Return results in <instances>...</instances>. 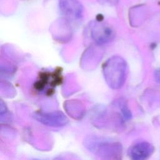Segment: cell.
I'll list each match as a JSON object with an SVG mask.
<instances>
[{
    "label": "cell",
    "instance_id": "4",
    "mask_svg": "<svg viewBox=\"0 0 160 160\" xmlns=\"http://www.w3.org/2000/svg\"><path fill=\"white\" fill-rule=\"evenodd\" d=\"M32 116L39 122L52 128L63 127L69 122L65 114L60 111H37L33 113Z\"/></svg>",
    "mask_w": 160,
    "mask_h": 160
},
{
    "label": "cell",
    "instance_id": "3",
    "mask_svg": "<svg viewBox=\"0 0 160 160\" xmlns=\"http://www.w3.org/2000/svg\"><path fill=\"white\" fill-rule=\"evenodd\" d=\"M91 39L97 45H104L113 40L115 36L114 29L109 24L101 21H92L88 28Z\"/></svg>",
    "mask_w": 160,
    "mask_h": 160
},
{
    "label": "cell",
    "instance_id": "7",
    "mask_svg": "<svg viewBox=\"0 0 160 160\" xmlns=\"http://www.w3.org/2000/svg\"><path fill=\"white\" fill-rule=\"evenodd\" d=\"M72 102L74 108H72V107L67 104H66V109H67V111H68V113L71 114V116H72L73 118H77V117H78V118H81V116H83L82 112L84 109L82 108V105L79 102L76 101H74Z\"/></svg>",
    "mask_w": 160,
    "mask_h": 160
},
{
    "label": "cell",
    "instance_id": "2",
    "mask_svg": "<svg viewBox=\"0 0 160 160\" xmlns=\"http://www.w3.org/2000/svg\"><path fill=\"white\" fill-rule=\"evenodd\" d=\"M102 74L105 81L112 89H119L124 84L128 72L126 61L120 56L114 55L103 64Z\"/></svg>",
    "mask_w": 160,
    "mask_h": 160
},
{
    "label": "cell",
    "instance_id": "6",
    "mask_svg": "<svg viewBox=\"0 0 160 160\" xmlns=\"http://www.w3.org/2000/svg\"><path fill=\"white\" fill-rule=\"evenodd\" d=\"M154 148L149 142H141L132 146L128 150L129 156L134 160H143L148 158L153 152Z\"/></svg>",
    "mask_w": 160,
    "mask_h": 160
},
{
    "label": "cell",
    "instance_id": "5",
    "mask_svg": "<svg viewBox=\"0 0 160 160\" xmlns=\"http://www.w3.org/2000/svg\"><path fill=\"white\" fill-rule=\"evenodd\" d=\"M59 8L68 19L78 20L82 17L83 6L78 0H59Z\"/></svg>",
    "mask_w": 160,
    "mask_h": 160
},
{
    "label": "cell",
    "instance_id": "9",
    "mask_svg": "<svg viewBox=\"0 0 160 160\" xmlns=\"http://www.w3.org/2000/svg\"><path fill=\"white\" fill-rule=\"evenodd\" d=\"M119 0H98V1L102 4H106V5H115L116 4Z\"/></svg>",
    "mask_w": 160,
    "mask_h": 160
},
{
    "label": "cell",
    "instance_id": "10",
    "mask_svg": "<svg viewBox=\"0 0 160 160\" xmlns=\"http://www.w3.org/2000/svg\"><path fill=\"white\" fill-rule=\"evenodd\" d=\"M154 77H155V79L156 81L160 83V68L156 69L155 71V72H154Z\"/></svg>",
    "mask_w": 160,
    "mask_h": 160
},
{
    "label": "cell",
    "instance_id": "8",
    "mask_svg": "<svg viewBox=\"0 0 160 160\" xmlns=\"http://www.w3.org/2000/svg\"><path fill=\"white\" fill-rule=\"evenodd\" d=\"M119 108L121 109V113H122L124 118L127 120L130 119L131 118L132 114H131V112L130 110L129 109L127 104L125 103V102L121 101L119 102Z\"/></svg>",
    "mask_w": 160,
    "mask_h": 160
},
{
    "label": "cell",
    "instance_id": "1",
    "mask_svg": "<svg viewBox=\"0 0 160 160\" xmlns=\"http://www.w3.org/2000/svg\"><path fill=\"white\" fill-rule=\"evenodd\" d=\"M83 144L88 151L102 159H118L122 152V147L119 142L96 135L86 136Z\"/></svg>",
    "mask_w": 160,
    "mask_h": 160
}]
</instances>
